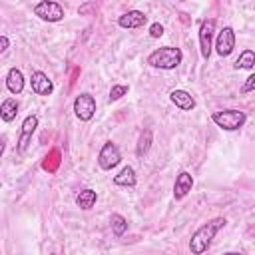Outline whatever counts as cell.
I'll list each match as a JSON object with an SVG mask.
<instances>
[{
    "label": "cell",
    "instance_id": "6da1fadb",
    "mask_svg": "<svg viewBox=\"0 0 255 255\" xmlns=\"http://www.w3.org/2000/svg\"><path fill=\"white\" fill-rule=\"evenodd\" d=\"M225 223H227L225 217H213V219H209L207 223H203L199 229H195V233H193L191 239H189V251H191L193 255L205 253V251L209 249L213 237L217 235V231H219L221 227H225Z\"/></svg>",
    "mask_w": 255,
    "mask_h": 255
},
{
    "label": "cell",
    "instance_id": "7a4b0ae2",
    "mask_svg": "<svg viewBox=\"0 0 255 255\" xmlns=\"http://www.w3.org/2000/svg\"><path fill=\"white\" fill-rule=\"evenodd\" d=\"M183 60V52L175 46H163L153 50L147 56V64L151 68H159V70H175Z\"/></svg>",
    "mask_w": 255,
    "mask_h": 255
},
{
    "label": "cell",
    "instance_id": "3957f363",
    "mask_svg": "<svg viewBox=\"0 0 255 255\" xmlns=\"http://www.w3.org/2000/svg\"><path fill=\"white\" fill-rule=\"evenodd\" d=\"M245 120H247V114L241 110H221V112L211 114V122L225 131H235V129L243 128Z\"/></svg>",
    "mask_w": 255,
    "mask_h": 255
},
{
    "label": "cell",
    "instance_id": "277c9868",
    "mask_svg": "<svg viewBox=\"0 0 255 255\" xmlns=\"http://www.w3.org/2000/svg\"><path fill=\"white\" fill-rule=\"evenodd\" d=\"M74 114H76V118L80 122H90L94 118V114H96V98L92 94H88V92L76 96V100H74Z\"/></svg>",
    "mask_w": 255,
    "mask_h": 255
},
{
    "label": "cell",
    "instance_id": "5b68a950",
    "mask_svg": "<svg viewBox=\"0 0 255 255\" xmlns=\"http://www.w3.org/2000/svg\"><path fill=\"white\" fill-rule=\"evenodd\" d=\"M34 14L46 22H60L64 18V8L54 0H42L34 6Z\"/></svg>",
    "mask_w": 255,
    "mask_h": 255
},
{
    "label": "cell",
    "instance_id": "8992f818",
    "mask_svg": "<svg viewBox=\"0 0 255 255\" xmlns=\"http://www.w3.org/2000/svg\"><path fill=\"white\" fill-rule=\"evenodd\" d=\"M122 161V153L118 149V145L114 141H106L98 153V165L104 169V171H110L112 167H116L118 163Z\"/></svg>",
    "mask_w": 255,
    "mask_h": 255
},
{
    "label": "cell",
    "instance_id": "52a82bcc",
    "mask_svg": "<svg viewBox=\"0 0 255 255\" xmlns=\"http://www.w3.org/2000/svg\"><path fill=\"white\" fill-rule=\"evenodd\" d=\"M213 34H215V20L213 18L203 20L201 26H199V52H201L203 60H209V56H211Z\"/></svg>",
    "mask_w": 255,
    "mask_h": 255
},
{
    "label": "cell",
    "instance_id": "ba28073f",
    "mask_svg": "<svg viewBox=\"0 0 255 255\" xmlns=\"http://www.w3.org/2000/svg\"><path fill=\"white\" fill-rule=\"evenodd\" d=\"M233 48H235V32H233L231 26H225L215 38V52L221 58H225L233 52Z\"/></svg>",
    "mask_w": 255,
    "mask_h": 255
},
{
    "label": "cell",
    "instance_id": "9c48e42d",
    "mask_svg": "<svg viewBox=\"0 0 255 255\" xmlns=\"http://www.w3.org/2000/svg\"><path fill=\"white\" fill-rule=\"evenodd\" d=\"M36 128H38V116H34V114L26 116L24 122H22V133H20V139H18V145H16V151L18 153H24L28 149L30 139H32V133L36 131Z\"/></svg>",
    "mask_w": 255,
    "mask_h": 255
},
{
    "label": "cell",
    "instance_id": "30bf717a",
    "mask_svg": "<svg viewBox=\"0 0 255 255\" xmlns=\"http://www.w3.org/2000/svg\"><path fill=\"white\" fill-rule=\"evenodd\" d=\"M145 22H147V16H145L141 10H128V12H124V14L118 18V26H120V28H126V30L141 28Z\"/></svg>",
    "mask_w": 255,
    "mask_h": 255
},
{
    "label": "cell",
    "instance_id": "8fae6325",
    "mask_svg": "<svg viewBox=\"0 0 255 255\" xmlns=\"http://www.w3.org/2000/svg\"><path fill=\"white\" fill-rule=\"evenodd\" d=\"M30 86H32V92L38 94V96H50V94L54 92L52 80H50L44 72H40V70L32 72V76H30Z\"/></svg>",
    "mask_w": 255,
    "mask_h": 255
},
{
    "label": "cell",
    "instance_id": "7c38bea8",
    "mask_svg": "<svg viewBox=\"0 0 255 255\" xmlns=\"http://www.w3.org/2000/svg\"><path fill=\"white\" fill-rule=\"evenodd\" d=\"M193 187V175L189 171H179L175 175V183H173V197L175 199H183Z\"/></svg>",
    "mask_w": 255,
    "mask_h": 255
},
{
    "label": "cell",
    "instance_id": "4fadbf2b",
    "mask_svg": "<svg viewBox=\"0 0 255 255\" xmlns=\"http://www.w3.org/2000/svg\"><path fill=\"white\" fill-rule=\"evenodd\" d=\"M169 100H171V104H173L175 108H179V110H183V112H191V110L195 108L193 96H191L189 92H185V90H173V92L169 94Z\"/></svg>",
    "mask_w": 255,
    "mask_h": 255
},
{
    "label": "cell",
    "instance_id": "5bb4252c",
    "mask_svg": "<svg viewBox=\"0 0 255 255\" xmlns=\"http://www.w3.org/2000/svg\"><path fill=\"white\" fill-rule=\"evenodd\" d=\"M6 88L10 94H20L24 90V76L18 68H10L6 74Z\"/></svg>",
    "mask_w": 255,
    "mask_h": 255
},
{
    "label": "cell",
    "instance_id": "9a60e30c",
    "mask_svg": "<svg viewBox=\"0 0 255 255\" xmlns=\"http://www.w3.org/2000/svg\"><path fill=\"white\" fill-rule=\"evenodd\" d=\"M96 201H98V193H96L94 189H90V187L82 189V191L76 195V205H78L80 209H84V211L92 209V207L96 205Z\"/></svg>",
    "mask_w": 255,
    "mask_h": 255
},
{
    "label": "cell",
    "instance_id": "2e32d148",
    "mask_svg": "<svg viewBox=\"0 0 255 255\" xmlns=\"http://www.w3.org/2000/svg\"><path fill=\"white\" fill-rule=\"evenodd\" d=\"M135 181H137V177H135V171L131 165H126L118 175H114V183L120 187H133Z\"/></svg>",
    "mask_w": 255,
    "mask_h": 255
},
{
    "label": "cell",
    "instance_id": "e0dca14e",
    "mask_svg": "<svg viewBox=\"0 0 255 255\" xmlns=\"http://www.w3.org/2000/svg\"><path fill=\"white\" fill-rule=\"evenodd\" d=\"M16 114H18V102H16V98H6V100L0 104V118H2L6 124H10V122L16 118Z\"/></svg>",
    "mask_w": 255,
    "mask_h": 255
},
{
    "label": "cell",
    "instance_id": "ac0fdd59",
    "mask_svg": "<svg viewBox=\"0 0 255 255\" xmlns=\"http://www.w3.org/2000/svg\"><path fill=\"white\" fill-rule=\"evenodd\" d=\"M149 147H151V129H143L139 133V139H137V145H135V155L141 159L143 155H147Z\"/></svg>",
    "mask_w": 255,
    "mask_h": 255
},
{
    "label": "cell",
    "instance_id": "d6986e66",
    "mask_svg": "<svg viewBox=\"0 0 255 255\" xmlns=\"http://www.w3.org/2000/svg\"><path fill=\"white\" fill-rule=\"evenodd\" d=\"M253 66H255V54H253V50H243L241 56L233 64L235 70H253Z\"/></svg>",
    "mask_w": 255,
    "mask_h": 255
},
{
    "label": "cell",
    "instance_id": "ffe728a7",
    "mask_svg": "<svg viewBox=\"0 0 255 255\" xmlns=\"http://www.w3.org/2000/svg\"><path fill=\"white\" fill-rule=\"evenodd\" d=\"M110 227H112V233H114L116 237H122V235L128 231V219H126L124 215H120V213H112V217H110Z\"/></svg>",
    "mask_w": 255,
    "mask_h": 255
},
{
    "label": "cell",
    "instance_id": "44dd1931",
    "mask_svg": "<svg viewBox=\"0 0 255 255\" xmlns=\"http://www.w3.org/2000/svg\"><path fill=\"white\" fill-rule=\"evenodd\" d=\"M128 86L126 84H114L112 86V90H110V102H116V100H120V98H124L126 94H128Z\"/></svg>",
    "mask_w": 255,
    "mask_h": 255
},
{
    "label": "cell",
    "instance_id": "7402d4cb",
    "mask_svg": "<svg viewBox=\"0 0 255 255\" xmlns=\"http://www.w3.org/2000/svg\"><path fill=\"white\" fill-rule=\"evenodd\" d=\"M149 36H151V38H161V36H163V26L157 24V22H153V24L149 26Z\"/></svg>",
    "mask_w": 255,
    "mask_h": 255
},
{
    "label": "cell",
    "instance_id": "603a6c76",
    "mask_svg": "<svg viewBox=\"0 0 255 255\" xmlns=\"http://www.w3.org/2000/svg\"><path fill=\"white\" fill-rule=\"evenodd\" d=\"M255 90V74H251L249 78H247V82L243 84V88H241V94H249V92H253Z\"/></svg>",
    "mask_w": 255,
    "mask_h": 255
},
{
    "label": "cell",
    "instance_id": "cb8c5ba5",
    "mask_svg": "<svg viewBox=\"0 0 255 255\" xmlns=\"http://www.w3.org/2000/svg\"><path fill=\"white\" fill-rule=\"evenodd\" d=\"M8 46H10V40H8L6 36H0V54H2V52H6V50H8Z\"/></svg>",
    "mask_w": 255,
    "mask_h": 255
},
{
    "label": "cell",
    "instance_id": "d4e9b609",
    "mask_svg": "<svg viewBox=\"0 0 255 255\" xmlns=\"http://www.w3.org/2000/svg\"><path fill=\"white\" fill-rule=\"evenodd\" d=\"M4 149H6V137H0V157H2Z\"/></svg>",
    "mask_w": 255,
    "mask_h": 255
},
{
    "label": "cell",
    "instance_id": "484cf974",
    "mask_svg": "<svg viewBox=\"0 0 255 255\" xmlns=\"http://www.w3.org/2000/svg\"><path fill=\"white\" fill-rule=\"evenodd\" d=\"M179 2H185V0H179Z\"/></svg>",
    "mask_w": 255,
    "mask_h": 255
}]
</instances>
